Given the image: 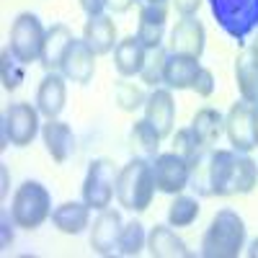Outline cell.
Returning a JSON list of instances; mask_svg holds the SVG:
<instances>
[{"label": "cell", "instance_id": "6da1fadb", "mask_svg": "<svg viewBox=\"0 0 258 258\" xmlns=\"http://www.w3.org/2000/svg\"><path fill=\"white\" fill-rule=\"evenodd\" d=\"M245 245V222L235 209H220L212 217L204 238L202 255L207 258H238Z\"/></svg>", "mask_w": 258, "mask_h": 258}, {"label": "cell", "instance_id": "7a4b0ae2", "mask_svg": "<svg viewBox=\"0 0 258 258\" xmlns=\"http://www.w3.org/2000/svg\"><path fill=\"white\" fill-rule=\"evenodd\" d=\"M155 176L153 165L145 158H132L126 165H121L116 178V199L126 212H145L155 199Z\"/></svg>", "mask_w": 258, "mask_h": 258}, {"label": "cell", "instance_id": "3957f363", "mask_svg": "<svg viewBox=\"0 0 258 258\" xmlns=\"http://www.w3.org/2000/svg\"><path fill=\"white\" fill-rule=\"evenodd\" d=\"M52 217V197L39 181H24L11 202V220L21 230H36Z\"/></svg>", "mask_w": 258, "mask_h": 258}, {"label": "cell", "instance_id": "277c9868", "mask_svg": "<svg viewBox=\"0 0 258 258\" xmlns=\"http://www.w3.org/2000/svg\"><path fill=\"white\" fill-rule=\"evenodd\" d=\"M209 11L235 41H245L258 31V0H209Z\"/></svg>", "mask_w": 258, "mask_h": 258}, {"label": "cell", "instance_id": "5b68a950", "mask_svg": "<svg viewBox=\"0 0 258 258\" xmlns=\"http://www.w3.org/2000/svg\"><path fill=\"white\" fill-rule=\"evenodd\" d=\"M44 39H47V29L41 26V21L34 13H21L13 26H11V36H8V49L24 62H39L41 59V49H44Z\"/></svg>", "mask_w": 258, "mask_h": 258}, {"label": "cell", "instance_id": "8992f818", "mask_svg": "<svg viewBox=\"0 0 258 258\" xmlns=\"http://www.w3.org/2000/svg\"><path fill=\"white\" fill-rule=\"evenodd\" d=\"M116 178H119V170L114 168L111 160H106V158L93 160L83 181V202L98 212L109 209L114 202V194H116Z\"/></svg>", "mask_w": 258, "mask_h": 258}, {"label": "cell", "instance_id": "52a82bcc", "mask_svg": "<svg viewBox=\"0 0 258 258\" xmlns=\"http://www.w3.org/2000/svg\"><path fill=\"white\" fill-rule=\"evenodd\" d=\"M39 135V109L26 101L11 103L3 116V142L13 147H26Z\"/></svg>", "mask_w": 258, "mask_h": 258}, {"label": "cell", "instance_id": "ba28073f", "mask_svg": "<svg viewBox=\"0 0 258 258\" xmlns=\"http://www.w3.org/2000/svg\"><path fill=\"white\" fill-rule=\"evenodd\" d=\"M150 165H153V176H155L158 191L170 194V197L181 194L188 186V181H191L188 160L183 155H178L176 150H170V153H158Z\"/></svg>", "mask_w": 258, "mask_h": 258}, {"label": "cell", "instance_id": "9c48e42d", "mask_svg": "<svg viewBox=\"0 0 258 258\" xmlns=\"http://www.w3.org/2000/svg\"><path fill=\"white\" fill-rule=\"evenodd\" d=\"M225 135L238 153H250L255 145V126H253V101H235L225 116Z\"/></svg>", "mask_w": 258, "mask_h": 258}, {"label": "cell", "instance_id": "30bf717a", "mask_svg": "<svg viewBox=\"0 0 258 258\" xmlns=\"http://www.w3.org/2000/svg\"><path fill=\"white\" fill-rule=\"evenodd\" d=\"M170 52L176 54H188V57H202L204 54V44H207V31L204 24L197 16H183L176 29L170 31Z\"/></svg>", "mask_w": 258, "mask_h": 258}, {"label": "cell", "instance_id": "8fae6325", "mask_svg": "<svg viewBox=\"0 0 258 258\" xmlns=\"http://www.w3.org/2000/svg\"><path fill=\"white\" fill-rule=\"evenodd\" d=\"M145 119L158 129V135L165 140L173 135L176 124V101L170 88H155L145 101Z\"/></svg>", "mask_w": 258, "mask_h": 258}, {"label": "cell", "instance_id": "7c38bea8", "mask_svg": "<svg viewBox=\"0 0 258 258\" xmlns=\"http://www.w3.org/2000/svg\"><path fill=\"white\" fill-rule=\"evenodd\" d=\"M59 70H62L64 78L73 80V83H80V85L91 83V78L96 73V52L88 47V41L75 39L70 44V49H68V54H64Z\"/></svg>", "mask_w": 258, "mask_h": 258}, {"label": "cell", "instance_id": "4fadbf2b", "mask_svg": "<svg viewBox=\"0 0 258 258\" xmlns=\"http://www.w3.org/2000/svg\"><path fill=\"white\" fill-rule=\"evenodd\" d=\"M165 24H168V3H142L140 24H137V39L147 49L163 47Z\"/></svg>", "mask_w": 258, "mask_h": 258}, {"label": "cell", "instance_id": "5bb4252c", "mask_svg": "<svg viewBox=\"0 0 258 258\" xmlns=\"http://www.w3.org/2000/svg\"><path fill=\"white\" fill-rule=\"evenodd\" d=\"M64 75L57 73H47L44 80L39 83V91H36V109L41 116L47 119H59L64 103H68V85H64Z\"/></svg>", "mask_w": 258, "mask_h": 258}, {"label": "cell", "instance_id": "9a60e30c", "mask_svg": "<svg viewBox=\"0 0 258 258\" xmlns=\"http://www.w3.org/2000/svg\"><path fill=\"white\" fill-rule=\"evenodd\" d=\"M121 232V214L116 209H101L98 220L91 227V248L98 255H111L116 250V240Z\"/></svg>", "mask_w": 258, "mask_h": 258}, {"label": "cell", "instance_id": "2e32d148", "mask_svg": "<svg viewBox=\"0 0 258 258\" xmlns=\"http://www.w3.org/2000/svg\"><path fill=\"white\" fill-rule=\"evenodd\" d=\"M199 68H202V64H199L197 57L168 52L165 70H163V83L168 85L170 91H186V88L194 85V80H197Z\"/></svg>", "mask_w": 258, "mask_h": 258}, {"label": "cell", "instance_id": "e0dca14e", "mask_svg": "<svg viewBox=\"0 0 258 258\" xmlns=\"http://www.w3.org/2000/svg\"><path fill=\"white\" fill-rule=\"evenodd\" d=\"M235 83H238L240 98L258 101V41L245 47L235 59Z\"/></svg>", "mask_w": 258, "mask_h": 258}, {"label": "cell", "instance_id": "ac0fdd59", "mask_svg": "<svg viewBox=\"0 0 258 258\" xmlns=\"http://www.w3.org/2000/svg\"><path fill=\"white\" fill-rule=\"evenodd\" d=\"M83 39L88 41V47L96 54H109L111 49H116V24L111 16H88L83 26Z\"/></svg>", "mask_w": 258, "mask_h": 258}, {"label": "cell", "instance_id": "d6986e66", "mask_svg": "<svg viewBox=\"0 0 258 258\" xmlns=\"http://www.w3.org/2000/svg\"><path fill=\"white\" fill-rule=\"evenodd\" d=\"M147 59V47L135 36H124L114 49V68L121 78H135L142 73Z\"/></svg>", "mask_w": 258, "mask_h": 258}, {"label": "cell", "instance_id": "ffe728a7", "mask_svg": "<svg viewBox=\"0 0 258 258\" xmlns=\"http://www.w3.org/2000/svg\"><path fill=\"white\" fill-rule=\"evenodd\" d=\"M147 250L153 258H188L191 250L170 225H155L147 232Z\"/></svg>", "mask_w": 258, "mask_h": 258}, {"label": "cell", "instance_id": "44dd1931", "mask_svg": "<svg viewBox=\"0 0 258 258\" xmlns=\"http://www.w3.org/2000/svg\"><path fill=\"white\" fill-rule=\"evenodd\" d=\"M75 41L73 31L64 24H54L52 29H47V39H44V49H41V68L47 73H54L62 68V59L68 54L70 44Z\"/></svg>", "mask_w": 258, "mask_h": 258}, {"label": "cell", "instance_id": "7402d4cb", "mask_svg": "<svg viewBox=\"0 0 258 258\" xmlns=\"http://www.w3.org/2000/svg\"><path fill=\"white\" fill-rule=\"evenodd\" d=\"M52 225L64 235H80L91 227V207L85 202H64L52 209Z\"/></svg>", "mask_w": 258, "mask_h": 258}, {"label": "cell", "instance_id": "603a6c76", "mask_svg": "<svg viewBox=\"0 0 258 258\" xmlns=\"http://www.w3.org/2000/svg\"><path fill=\"white\" fill-rule=\"evenodd\" d=\"M41 137H44L47 153L52 155L54 163H64L70 158L73 145H75V135H73V126L68 121L47 119V124L41 126Z\"/></svg>", "mask_w": 258, "mask_h": 258}, {"label": "cell", "instance_id": "cb8c5ba5", "mask_svg": "<svg viewBox=\"0 0 258 258\" xmlns=\"http://www.w3.org/2000/svg\"><path fill=\"white\" fill-rule=\"evenodd\" d=\"M160 135L158 129L150 124L147 119L135 121V126L129 129V150L135 153V158H145V160H153L160 150Z\"/></svg>", "mask_w": 258, "mask_h": 258}, {"label": "cell", "instance_id": "d4e9b609", "mask_svg": "<svg viewBox=\"0 0 258 258\" xmlns=\"http://www.w3.org/2000/svg\"><path fill=\"white\" fill-rule=\"evenodd\" d=\"M191 129H194V135H197L199 145L212 147L225 132V116L217 109H199L191 119Z\"/></svg>", "mask_w": 258, "mask_h": 258}, {"label": "cell", "instance_id": "484cf974", "mask_svg": "<svg viewBox=\"0 0 258 258\" xmlns=\"http://www.w3.org/2000/svg\"><path fill=\"white\" fill-rule=\"evenodd\" d=\"M258 183V163L248 153H238L232 173V194H250Z\"/></svg>", "mask_w": 258, "mask_h": 258}, {"label": "cell", "instance_id": "4316f807", "mask_svg": "<svg viewBox=\"0 0 258 258\" xmlns=\"http://www.w3.org/2000/svg\"><path fill=\"white\" fill-rule=\"evenodd\" d=\"M199 217V199L176 194V199L168 207V225L170 227H188Z\"/></svg>", "mask_w": 258, "mask_h": 258}, {"label": "cell", "instance_id": "83f0119b", "mask_svg": "<svg viewBox=\"0 0 258 258\" xmlns=\"http://www.w3.org/2000/svg\"><path fill=\"white\" fill-rule=\"evenodd\" d=\"M145 248H147V232H145V225L137 222V220L121 225L119 240H116V250H119L121 255H140Z\"/></svg>", "mask_w": 258, "mask_h": 258}, {"label": "cell", "instance_id": "f1b7e54d", "mask_svg": "<svg viewBox=\"0 0 258 258\" xmlns=\"http://www.w3.org/2000/svg\"><path fill=\"white\" fill-rule=\"evenodd\" d=\"M26 64L21 62L11 49H3V57H0V78H3V88L6 91H18L21 83L26 78Z\"/></svg>", "mask_w": 258, "mask_h": 258}, {"label": "cell", "instance_id": "f546056e", "mask_svg": "<svg viewBox=\"0 0 258 258\" xmlns=\"http://www.w3.org/2000/svg\"><path fill=\"white\" fill-rule=\"evenodd\" d=\"M147 101L145 91L140 88L137 83H129V80H119L116 88H114V103L119 106L121 111H137L142 109Z\"/></svg>", "mask_w": 258, "mask_h": 258}, {"label": "cell", "instance_id": "4dcf8cb0", "mask_svg": "<svg viewBox=\"0 0 258 258\" xmlns=\"http://www.w3.org/2000/svg\"><path fill=\"white\" fill-rule=\"evenodd\" d=\"M165 59H168V52H165L163 47H158V49H147V59H145V68H142V73H140L142 83L153 85V88H155L158 83H163Z\"/></svg>", "mask_w": 258, "mask_h": 258}, {"label": "cell", "instance_id": "1f68e13d", "mask_svg": "<svg viewBox=\"0 0 258 258\" xmlns=\"http://www.w3.org/2000/svg\"><path fill=\"white\" fill-rule=\"evenodd\" d=\"M199 147H204V145H199V140H197V135H194L191 126H183V129H178V132L173 135V150L178 155H183L186 160L197 153Z\"/></svg>", "mask_w": 258, "mask_h": 258}, {"label": "cell", "instance_id": "d6a6232c", "mask_svg": "<svg viewBox=\"0 0 258 258\" xmlns=\"http://www.w3.org/2000/svg\"><path fill=\"white\" fill-rule=\"evenodd\" d=\"M214 73L209 70V68H199V73H197V80H194V85H191V91H197V96H202V98H209L212 93H214Z\"/></svg>", "mask_w": 258, "mask_h": 258}, {"label": "cell", "instance_id": "836d02e7", "mask_svg": "<svg viewBox=\"0 0 258 258\" xmlns=\"http://www.w3.org/2000/svg\"><path fill=\"white\" fill-rule=\"evenodd\" d=\"M204 0H173V6L181 16H197V11L202 8Z\"/></svg>", "mask_w": 258, "mask_h": 258}, {"label": "cell", "instance_id": "e575fe53", "mask_svg": "<svg viewBox=\"0 0 258 258\" xmlns=\"http://www.w3.org/2000/svg\"><path fill=\"white\" fill-rule=\"evenodd\" d=\"M78 3L88 16H101L103 8H109V0H78Z\"/></svg>", "mask_w": 258, "mask_h": 258}, {"label": "cell", "instance_id": "d590c367", "mask_svg": "<svg viewBox=\"0 0 258 258\" xmlns=\"http://www.w3.org/2000/svg\"><path fill=\"white\" fill-rule=\"evenodd\" d=\"M135 3H137V0H109V8H111L114 13H126Z\"/></svg>", "mask_w": 258, "mask_h": 258}, {"label": "cell", "instance_id": "8d00e7d4", "mask_svg": "<svg viewBox=\"0 0 258 258\" xmlns=\"http://www.w3.org/2000/svg\"><path fill=\"white\" fill-rule=\"evenodd\" d=\"M253 126H255V145H258V101H253Z\"/></svg>", "mask_w": 258, "mask_h": 258}, {"label": "cell", "instance_id": "74e56055", "mask_svg": "<svg viewBox=\"0 0 258 258\" xmlns=\"http://www.w3.org/2000/svg\"><path fill=\"white\" fill-rule=\"evenodd\" d=\"M6 194H8V170L3 168V188H0V197L6 199Z\"/></svg>", "mask_w": 258, "mask_h": 258}, {"label": "cell", "instance_id": "f35d334b", "mask_svg": "<svg viewBox=\"0 0 258 258\" xmlns=\"http://www.w3.org/2000/svg\"><path fill=\"white\" fill-rule=\"evenodd\" d=\"M248 255H250V258H258V238L250 243V248H248Z\"/></svg>", "mask_w": 258, "mask_h": 258}, {"label": "cell", "instance_id": "ab89813d", "mask_svg": "<svg viewBox=\"0 0 258 258\" xmlns=\"http://www.w3.org/2000/svg\"><path fill=\"white\" fill-rule=\"evenodd\" d=\"M142 3H165V0H142Z\"/></svg>", "mask_w": 258, "mask_h": 258}]
</instances>
